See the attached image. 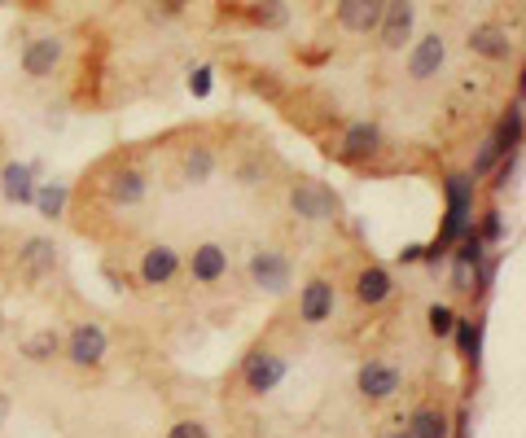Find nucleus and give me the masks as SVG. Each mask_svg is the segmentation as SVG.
Wrapping results in <instances>:
<instances>
[{
    "label": "nucleus",
    "mask_w": 526,
    "mask_h": 438,
    "mask_svg": "<svg viewBox=\"0 0 526 438\" xmlns=\"http://www.w3.org/2000/svg\"><path fill=\"white\" fill-rule=\"evenodd\" d=\"M285 373H290V360H285L281 351H268V347L250 351L242 360V382H246L250 395H272V390L285 382Z\"/></svg>",
    "instance_id": "nucleus-1"
},
{
    "label": "nucleus",
    "mask_w": 526,
    "mask_h": 438,
    "mask_svg": "<svg viewBox=\"0 0 526 438\" xmlns=\"http://www.w3.org/2000/svg\"><path fill=\"white\" fill-rule=\"evenodd\" d=\"M399 386H404V368L386 364V360H369V364H360V373H356V390L369 403H386L391 395H399Z\"/></svg>",
    "instance_id": "nucleus-5"
},
{
    "label": "nucleus",
    "mask_w": 526,
    "mask_h": 438,
    "mask_svg": "<svg viewBox=\"0 0 526 438\" xmlns=\"http://www.w3.org/2000/svg\"><path fill=\"white\" fill-rule=\"evenodd\" d=\"M496 163H500V149L491 145V136H487L483 149H478V158H474V171H470V176H474V180H478V176H487V171L496 167Z\"/></svg>",
    "instance_id": "nucleus-30"
},
{
    "label": "nucleus",
    "mask_w": 526,
    "mask_h": 438,
    "mask_svg": "<svg viewBox=\"0 0 526 438\" xmlns=\"http://www.w3.org/2000/svg\"><path fill=\"white\" fill-rule=\"evenodd\" d=\"M250 281H255V290L281 298L285 290H290V281H294L290 255H281V250H268V246L255 250V255H250Z\"/></svg>",
    "instance_id": "nucleus-2"
},
{
    "label": "nucleus",
    "mask_w": 526,
    "mask_h": 438,
    "mask_svg": "<svg viewBox=\"0 0 526 438\" xmlns=\"http://www.w3.org/2000/svg\"><path fill=\"white\" fill-rule=\"evenodd\" d=\"M5 412H9V399H5V395H0V421H5Z\"/></svg>",
    "instance_id": "nucleus-36"
},
{
    "label": "nucleus",
    "mask_w": 526,
    "mask_h": 438,
    "mask_svg": "<svg viewBox=\"0 0 526 438\" xmlns=\"http://www.w3.org/2000/svg\"><path fill=\"white\" fill-rule=\"evenodd\" d=\"M382 9L386 0H338V22L347 31H356V36H369L382 22Z\"/></svg>",
    "instance_id": "nucleus-14"
},
{
    "label": "nucleus",
    "mask_w": 526,
    "mask_h": 438,
    "mask_svg": "<svg viewBox=\"0 0 526 438\" xmlns=\"http://www.w3.org/2000/svg\"><path fill=\"white\" fill-rule=\"evenodd\" d=\"M189 276L198 285H220L224 276H228V250L220 246V241H202V246H193Z\"/></svg>",
    "instance_id": "nucleus-11"
},
{
    "label": "nucleus",
    "mask_w": 526,
    "mask_h": 438,
    "mask_svg": "<svg viewBox=\"0 0 526 438\" xmlns=\"http://www.w3.org/2000/svg\"><path fill=\"white\" fill-rule=\"evenodd\" d=\"M408 434L413 438H452V417L443 408H434V403H426V408H417L413 417H408Z\"/></svg>",
    "instance_id": "nucleus-20"
},
{
    "label": "nucleus",
    "mask_w": 526,
    "mask_h": 438,
    "mask_svg": "<svg viewBox=\"0 0 526 438\" xmlns=\"http://www.w3.org/2000/svg\"><path fill=\"white\" fill-rule=\"evenodd\" d=\"M518 167H522V154H518V149H509V154H500V163L491 167V171H496V176H491V189H496V193H505L509 184L518 180Z\"/></svg>",
    "instance_id": "nucleus-26"
},
{
    "label": "nucleus",
    "mask_w": 526,
    "mask_h": 438,
    "mask_svg": "<svg viewBox=\"0 0 526 438\" xmlns=\"http://www.w3.org/2000/svg\"><path fill=\"white\" fill-rule=\"evenodd\" d=\"M180 276V255L171 246H150L145 250V259H141V285H171Z\"/></svg>",
    "instance_id": "nucleus-15"
},
{
    "label": "nucleus",
    "mask_w": 526,
    "mask_h": 438,
    "mask_svg": "<svg viewBox=\"0 0 526 438\" xmlns=\"http://www.w3.org/2000/svg\"><path fill=\"white\" fill-rule=\"evenodd\" d=\"M391 294H395V281H391V272H386L382 263L360 268V276H356V303L360 307H382Z\"/></svg>",
    "instance_id": "nucleus-16"
},
{
    "label": "nucleus",
    "mask_w": 526,
    "mask_h": 438,
    "mask_svg": "<svg viewBox=\"0 0 526 438\" xmlns=\"http://www.w3.org/2000/svg\"><path fill=\"white\" fill-rule=\"evenodd\" d=\"M211 84H215L211 66H193V71H189V92H193V97H211Z\"/></svg>",
    "instance_id": "nucleus-31"
},
{
    "label": "nucleus",
    "mask_w": 526,
    "mask_h": 438,
    "mask_svg": "<svg viewBox=\"0 0 526 438\" xmlns=\"http://www.w3.org/2000/svg\"><path fill=\"white\" fill-rule=\"evenodd\" d=\"M62 53H66V44L57 40V36L31 40L27 49H22V71H27L31 79H49L57 66H62Z\"/></svg>",
    "instance_id": "nucleus-12"
},
{
    "label": "nucleus",
    "mask_w": 526,
    "mask_h": 438,
    "mask_svg": "<svg viewBox=\"0 0 526 438\" xmlns=\"http://www.w3.org/2000/svg\"><path fill=\"white\" fill-rule=\"evenodd\" d=\"M0 329H5V320H0Z\"/></svg>",
    "instance_id": "nucleus-37"
},
{
    "label": "nucleus",
    "mask_w": 526,
    "mask_h": 438,
    "mask_svg": "<svg viewBox=\"0 0 526 438\" xmlns=\"http://www.w3.org/2000/svg\"><path fill=\"white\" fill-rule=\"evenodd\" d=\"M470 49L478 57H487V62H509L513 57V40L505 27H474L470 31Z\"/></svg>",
    "instance_id": "nucleus-19"
},
{
    "label": "nucleus",
    "mask_w": 526,
    "mask_h": 438,
    "mask_svg": "<svg viewBox=\"0 0 526 438\" xmlns=\"http://www.w3.org/2000/svg\"><path fill=\"white\" fill-rule=\"evenodd\" d=\"M382 438H413V434H408V430H404V425H399V430H386Z\"/></svg>",
    "instance_id": "nucleus-35"
},
{
    "label": "nucleus",
    "mask_w": 526,
    "mask_h": 438,
    "mask_svg": "<svg viewBox=\"0 0 526 438\" xmlns=\"http://www.w3.org/2000/svg\"><path fill=\"white\" fill-rule=\"evenodd\" d=\"M474 233L487 241V246H496L500 237H505V219H500V211H487L483 215V224H474Z\"/></svg>",
    "instance_id": "nucleus-29"
},
{
    "label": "nucleus",
    "mask_w": 526,
    "mask_h": 438,
    "mask_svg": "<svg viewBox=\"0 0 526 438\" xmlns=\"http://www.w3.org/2000/svg\"><path fill=\"white\" fill-rule=\"evenodd\" d=\"M413 0H386V9H382V22H377V36H382V49H391L399 53L408 40H413Z\"/></svg>",
    "instance_id": "nucleus-7"
},
{
    "label": "nucleus",
    "mask_w": 526,
    "mask_h": 438,
    "mask_svg": "<svg viewBox=\"0 0 526 438\" xmlns=\"http://www.w3.org/2000/svg\"><path fill=\"white\" fill-rule=\"evenodd\" d=\"M36 167L31 163H9L5 171H0V189H5V198L14 206H31V198H36Z\"/></svg>",
    "instance_id": "nucleus-18"
},
{
    "label": "nucleus",
    "mask_w": 526,
    "mask_h": 438,
    "mask_svg": "<svg viewBox=\"0 0 526 438\" xmlns=\"http://www.w3.org/2000/svg\"><path fill=\"white\" fill-rule=\"evenodd\" d=\"M18 268H22L27 281H44V276H53V268H57L53 237H27V246L18 250Z\"/></svg>",
    "instance_id": "nucleus-13"
},
{
    "label": "nucleus",
    "mask_w": 526,
    "mask_h": 438,
    "mask_svg": "<svg viewBox=\"0 0 526 438\" xmlns=\"http://www.w3.org/2000/svg\"><path fill=\"white\" fill-rule=\"evenodd\" d=\"M215 167H220V154H215L211 145H202V141L180 154V180L185 184H207L215 176Z\"/></svg>",
    "instance_id": "nucleus-17"
},
{
    "label": "nucleus",
    "mask_w": 526,
    "mask_h": 438,
    "mask_svg": "<svg viewBox=\"0 0 526 438\" xmlns=\"http://www.w3.org/2000/svg\"><path fill=\"white\" fill-rule=\"evenodd\" d=\"M338 193L320 180H299L290 189V211L299 219H334L338 215Z\"/></svg>",
    "instance_id": "nucleus-4"
},
{
    "label": "nucleus",
    "mask_w": 526,
    "mask_h": 438,
    "mask_svg": "<svg viewBox=\"0 0 526 438\" xmlns=\"http://www.w3.org/2000/svg\"><path fill=\"white\" fill-rule=\"evenodd\" d=\"M474 281H478V263H465V259L452 255V290L474 294Z\"/></svg>",
    "instance_id": "nucleus-28"
},
{
    "label": "nucleus",
    "mask_w": 526,
    "mask_h": 438,
    "mask_svg": "<svg viewBox=\"0 0 526 438\" xmlns=\"http://www.w3.org/2000/svg\"><path fill=\"white\" fill-rule=\"evenodd\" d=\"M250 18H255L263 31H285L290 27V9H285V0H255Z\"/></svg>",
    "instance_id": "nucleus-23"
},
{
    "label": "nucleus",
    "mask_w": 526,
    "mask_h": 438,
    "mask_svg": "<svg viewBox=\"0 0 526 438\" xmlns=\"http://www.w3.org/2000/svg\"><path fill=\"white\" fill-rule=\"evenodd\" d=\"M18 351H22V360H31V364H49V360L62 355V333H57V329H40V333H31Z\"/></svg>",
    "instance_id": "nucleus-22"
},
{
    "label": "nucleus",
    "mask_w": 526,
    "mask_h": 438,
    "mask_svg": "<svg viewBox=\"0 0 526 438\" xmlns=\"http://www.w3.org/2000/svg\"><path fill=\"white\" fill-rule=\"evenodd\" d=\"M145 193H150V176L132 163L114 167L106 176V202H114V206H141Z\"/></svg>",
    "instance_id": "nucleus-8"
},
{
    "label": "nucleus",
    "mask_w": 526,
    "mask_h": 438,
    "mask_svg": "<svg viewBox=\"0 0 526 438\" xmlns=\"http://www.w3.org/2000/svg\"><path fill=\"white\" fill-rule=\"evenodd\" d=\"M106 351H110V338H106V329H101V325H93V320L75 325V329L62 338V355H66V360H71L75 368H97L101 360H106Z\"/></svg>",
    "instance_id": "nucleus-3"
},
{
    "label": "nucleus",
    "mask_w": 526,
    "mask_h": 438,
    "mask_svg": "<svg viewBox=\"0 0 526 438\" xmlns=\"http://www.w3.org/2000/svg\"><path fill=\"white\" fill-rule=\"evenodd\" d=\"M263 180V163L259 158H246L242 167H237V184H259Z\"/></svg>",
    "instance_id": "nucleus-33"
},
{
    "label": "nucleus",
    "mask_w": 526,
    "mask_h": 438,
    "mask_svg": "<svg viewBox=\"0 0 526 438\" xmlns=\"http://www.w3.org/2000/svg\"><path fill=\"white\" fill-rule=\"evenodd\" d=\"M377 149H382V128L364 119V123H351V128L342 132L338 158H342V163H369Z\"/></svg>",
    "instance_id": "nucleus-10"
},
{
    "label": "nucleus",
    "mask_w": 526,
    "mask_h": 438,
    "mask_svg": "<svg viewBox=\"0 0 526 438\" xmlns=\"http://www.w3.org/2000/svg\"><path fill=\"white\" fill-rule=\"evenodd\" d=\"M491 145H496L500 154H509V149H522V92H518V97L509 101L505 119H500L496 136H491Z\"/></svg>",
    "instance_id": "nucleus-21"
},
{
    "label": "nucleus",
    "mask_w": 526,
    "mask_h": 438,
    "mask_svg": "<svg viewBox=\"0 0 526 438\" xmlns=\"http://www.w3.org/2000/svg\"><path fill=\"white\" fill-rule=\"evenodd\" d=\"M334 307H338V290L329 276H312V281L299 290V320L303 325H325L334 320Z\"/></svg>",
    "instance_id": "nucleus-6"
},
{
    "label": "nucleus",
    "mask_w": 526,
    "mask_h": 438,
    "mask_svg": "<svg viewBox=\"0 0 526 438\" xmlns=\"http://www.w3.org/2000/svg\"><path fill=\"white\" fill-rule=\"evenodd\" d=\"M443 62H448V40L439 36V31H426L417 44H413V57H408V75L417 79V84H426L443 71Z\"/></svg>",
    "instance_id": "nucleus-9"
},
{
    "label": "nucleus",
    "mask_w": 526,
    "mask_h": 438,
    "mask_svg": "<svg viewBox=\"0 0 526 438\" xmlns=\"http://www.w3.org/2000/svg\"><path fill=\"white\" fill-rule=\"evenodd\" d=\"M31 206H36L44 219H62V211H66V184H44V189H36Z\"/></svg>",
    "instance_id": "nucleus-25"
},
{
    "label": "nucleus",
    "mask_w": 526,
    "mask_h": 438,
    "mask_svg": "<svg viewBox=\"0 0 526 438\" xmlns=\"http://www.w3.org/2000/svg\"><path fill=\"white\" fill-rule=\"evenodd\" d=\"M167 438H211V430L202 421H176L167 430Z\"/></svg>",
    "instance_id": "nucleus-32"
},
{
    "label": "nucleus",
    "mask_w": 526,
    "mask_h": 438,
    "mask_svg": "<svg viewBox=\"0 0 526 438\" xmlns=\"http://www.w3.org/2000/svg\"><path fill=\"white\" fill-rule=\"evenodd\" d=\"M452 338H456V351L465 355V360H478V342H483V325H474L470 316H456V325H452Z\"/></svg>",
    "instance_id": "nucleus-24"
},
{
    "label": "nucleus",
    "mask_w": 526,
    "mask_h": 438,
    "mask_svg": "<svg viewBox=\"0 0 526 438\" xmlns=\"http://www.w3.org/2000/svg\"><path fill=\"white\" fill-rule=\"evenodd\" d=\"M421 259V246H408V250H399V263H417Z\"/></svg>",
    "instance_id": "nucleus-34"
},
{
    "label": "nucleus",
    "mask_w": 526,
    "mask_h": 438,
    "mask_svg": "<svg viewBox=\"0 0 526 438\" xmlns=\"http://www.w3.org/2000/svg\"><path fill=\"white\" fill-rule=\"evenodd\" d=\"M426 325H430L434 338H452L456 307H448V303H430V307H426Z\"/></svg>",
    "instance_id": "nucleus-27"
}]
</instances>
